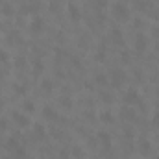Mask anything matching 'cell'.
<instances>
[{"mask_svg":"<svg viewBox=\"0 0 159 159\" xmlns=\"http://www.w3.org/2000/svg\"><path fill=\"white\" fill-rule=\"evenodd\" d=\"M59 104H61V106H63V107H67V109H70V107H72V100H70V98H69V96H67V98H65V96H63V98H61V100H59Z\"/></svg>","mask_w":159,"mask_h":159,"instance_id":"19","label":"cell"},{"mask_svg":"<svg viewBox=\"0 0 159 159\" xmlns=\"http://www.w3.org/2000/svg\"><path fill=\"white\" fill-rule=\"evenodd\" d=\"M113 17L119 19V20H126L129 17V7L126 4H122V2H117L113 6Z\"/></svg>","mask_w":159,"mask_h":159,"instance_id":"1","label":"cell"},{"mask_svg":"<svg viewBox=\"0 0 159 159\" xmlns=\"http://www.w3.org/2000/svg\"><path fill=\"white\" fill-rule=\"evenodd\" d=\"M111 41H113L115 44H122V43H124L122 32H120L119 28H113V30H111Z\"/></svg>","mask_w":159,"mask_h":159,"instance_id":"7","label":"cell"},{"mask_svg":"<svg viewBox=\"0 0 159 159\" xmlns=\"http://www.w3.org/2000/svg\"><path fill=\"white\" fill-rule=\"evenodd\" d=\"M141 102V94H139V91L137 89H128L126 93H124V104H128V106H133V104H139Z\"/></svg>","mask_w":159,"mask_h":159,"instance_id":"3","label":"cell"},{"mask_svg":"<svg viewBox=\"0 0 159 159\" xmlns=\"http://www.w3.org/2000/svg\"><path fill=\"white\" fill-rule=\"evenodd\" d=\"M100 119L104 120V122H113V120H115V117H113L109 111H104V113L100 115Z\"/></svg>","mask_w":159,"mask_h":159,"instance_id":"20","label":"cell"},{"mask_svg":"<svg viewBox=\"0 0 159 159\" xmlns=\"http://www.w3.org/2000/svg\"><path fill=\"white\" fill-rule=\"evenodd\" d=\"M94 81H96V85H100V87H106V85L109 83V78H107L106 74H96V76H94Z\"/></svg>","mask_w":159,"mask_h":159,"instance_id":"14","label":"cell"},{"mask_svg":"<svg viewBox=\"0 0 159 159\" xmlns=\"http://www.w3.org/2000/svg\"><path fill=\"white\" fill-rule=\"evenodd\" d=\"M43 26H44V20H43L41 17H35V19L32 20V26H30V28H32L34 32H41V30H43Z\"/></svg>","mask_w":159,"mask_h":159,"instance_id":"12","label":"cell"},{"mask_svg":"<svg viewBox=\"0 0 159 159\" xmlns=\"http://www.w3.org/2000/svg\"><path fill=\"white\" fill-rule=\"evenodd\" d=\"M19 146H20V144H19V139H17V137H9V139L6 141V148H7V150H13V152H15Z\"/></svg>","mask_w":159,"mask_h":159,"instance_id":"11","label":"cell"},{"mask_svg":"<svg viewBox=\"0 0 159 159\" xmlns=\"http://www.w3.org/2000/svg\"><path fill=\"white\" fill-rule=\"evenodd\" d=\"M152 124L159 128V111H156V113H154V117H152Z\"/></svg>","mask_w":159,"mask_h":159,"instance_id":"21","label":"cell"},{"mask_svg":"<svg viewBox=\"0 0 159 159\" xmlns=\"http://www.w3.org/2000/svg\"><path fill=\"white\" fill-rule=\"evenodd\" d=\"M2 11H4L6 15H11V13H13V7H11V6H4V7H2Z\"/></svg>","mask_w":159,"mask_h":159,"instance_id":"23","label":"cell"},{"mask_svg":"<svg viewBox=\"0 0 159 159\" xmlns=\"http://www.w3.org/2000/svg\"><path fill=\"white\" fill-rule=\"evenodd\" d=\"M44 135H46V129H44V126H43V124H35V126H34V137H35L37 141H41Z\"/></svg>","mask_w":159,"mask_h":159,"instance_id":"8","label":"cell"},{"mask_svg":"<svg viewBox=\"0 0 159 159\" xmlns=\"http://www.w3.org/2000/svg\"><path fill=\"white\" fill-rule=\"evenodd\" d=\"M0 59H2V61H6V59H7V52L0 50Z\"/></svg>","mask_w":159,"mask_h":159,"instance_id":"27","label":"cell"},{"mask_svg":"<svg viewBox=\"0 0 159 159\" xmlns=\"http://www.w3.org/2000/svg\"><path fill=\"white\" fill-rule=\"evenodd\" d=\"M69 15H70V19H72V20H80L81 13H80V9H78V6H76V4H69Z\"/></svg>","mask_w":159,"mask_h":159,"instance_id":"9","label":"cell"},{"mask_svg":"<svg viewBox=\"0 0 159 159\" xmlns=\"http://www.w3.org/2000/svg\"><path fill=\"white\" fill-rule=\"evenodd\" d=\"M6 128H7V122L4 119H0V129H6Z\"/></svg>","mask_w":159,"mask_h":159,"instance_id":"28","label":"cell"},{"mask_svg":"<svg viewBox=\"0 0 159 159\" xmlns=\"http://www.w3.org/2000/svg\"><path fill=\"white\" fill-rule=\"evenodd\" d=\"M43 117H44V119H50V120H56L57 119V113H56L52 107L46 106V107H43Z\"/></svg>","mask_w":159,"mask_h":159,"instance_id":"13","label":"cell"},{"mask_svg":"<svg viewBox=\"0 0 159 159\" xmlns=\"http://www.w3.org/2000/svg\"><path fill=\"white\" fill-rule=\"evenodd\" d=\"M26 159H30V157H26Z\"/></svg>","mask_w":159,"mask_h":159,"instance_id":"31","label":"cell"},{"mask_svg":"<svg viewBox=\"0 0 159 159\" xmlns=\"http://www.w3.org/2000/svg\"><path fill=\"white\" fill-rule=\"evenodd\" d=\"M109 81H111L113 87H120L126 81V72L122 69H113L111 70V76H109Z\"/></svg>","mask_w":159,"mask_h":159,"instance_id":"2","label":"cell"},{"mask_svg":"<svg viewBox=\"0 0 159 159\" xmlns=\"http://www.w3.org/2000/svg\"><path fill=\"white\" fill-rule=\"evenodd\" d=\"M35 65H37V67H34V72H37V74H39L41 70H43V65H41V61H37Z\"/></svg>","mask_w":159,"mask_h":159,"instance_id":"26","label":"cell"},{"mask_svg":"<svg viewBox=\"0 0 159 159\" xmlns=\"http://www.w3.org/2000/svg\"><path fill=\"white\" fill-rule=\"evenodd\" d=\"M15 157L17 159H26V150H24L22 146H19V148L15 150Z\"/></svg>","mask_w":159,"mask_h":159,"instance_id":"18","label":"cell"},{"mask_svg":"<svg viewBox=\"0 0 159 159\" xmlns=\"http://www.w3.org/2000/svg\"><path fill=\"white\" fill-rule=\"evenodd\" d=\"M41 89H43V91H46V93H50V91L54 89L52 80H43V81H41Z\"/></svg>","mask_w":159,"mask_h":159,"instance_id":"16","label":"cell"},{"mask_svg":"<svg viewBox=\"0 0 159 159\" xmlns=\"http://www.w3.org/2000/svg\"><path fill=\"white\" fill-rule=\"evenodd\" d=\"M122 59H124V61H128V59H129V56H128L126 52H122Z\"/></svg>","mask_w":159,"mask_h":159,"instance_id":"29","label":"cell"},{"mask_svg":"<svg viewBox=\"0 0 159 159\" xmlns=\"http://www.w3.org/2000/svg\"><path fill=\"white\" fill-rule=\"evenodd\" d=\"M154 159H159V154H157V156H156V157H154Z\"/></svg>","mask_w":159,"mask_h":159,"instance_id":"30","label":"cell"},{"mask_svg":"<svg viewBox=\"0 0 159 159\" xmlns=\"http://www.w3.org/2000/svg\"><path fill=\"white\" fill-rule=\"evenodd\" d=\"M11 119L15 120V124H17L19 128H26V126L30 124L28 115H24V113H20V111H13V113H11Z\"/></svg>","mask_w":159,"mask_h":159,"instance_id":"4","label":"cell"},{"mask_svg":"<svg viewBox=\"0 0 159 159\" xmlns=\"http://www.w3.org/2000/svg\"><path fill=\"white\" fill-rule=\"evenodd\" d=\"M72 152H74V157H81V148L74 146V148H72Z\"/></svg>","mask_w":159,"mask_h":159,"instance_id":"25","label":"cell"},{"mask_svg":"<svg viewBox=\"0 0 159 159\" xmlns=\"http://www.w3.org/2000/svg\"><path fill=\"white\" fill-rule=\"evenodd\" d=\"M22 107L26 109V113H34V111H35V102H32V100H26V102L22 104Z\"/></svg>","mask_w":159,"mask_h":159,"instance_id":"17","label":"cell"},{"mask_svg":"<svg viewBox=\"0 0 159 159\" xmlns=\"http://www.w3.org/2000/svg\"><path fill=\"white\" fill-rule=\"evenodd\" d=\"M102 100L111 104V102H113V96H111V94H107V93H104V94H102Z\"/></svg>","mask_w":159,"mask_h":159,"instance_id":"22","label":"cell"},{"mask_svg":"<svg viewBox=\"0 0 159 159\" xmlns=\"http://www.w3.org/2000/svg\"><path fill=\"white\" fill-rule=\"evenodd\" d=\"M96 137H98V139H100V141H102V143H104L106 146H109V144H111V135H109L107 131H104V129H100V131L96 133Z\"/></svg>","mask_w":159,"mask_h":159,"instance_id":"10","label":"cell"},{"mask_svg":"<svg viewBox=\"0 0 159 159\" xmlns=\"http://www.w3.org/2000/svg\"><path fill=\"white\" fill-rule=\"evenodd\" d=\"M15 91L20 93V94H24V93H26V87H24V85H15Z\"/></svg>","mask_w":159,"mask_h":159,"instance_id":"24","label":"cell"},{"mask_svg":"<svg viewBox=\"0 0 159 159\" xmlns=\"http://www.w3.org/2000/svg\"><path fill=\"white\" fill-rule=\"evenodd\" d=\"M146 48H148V39H146L143 34H139V35H137V39H135V50H137L139 54H143Z\"/></svg>","mask_w":159,"mask_h":159,"instance_id":"5","label":"cell"},{"mask_svg":"<svg viewBox=\"0 0 159 159\" xmlns=\"http://www.w3.org/2000/svg\"><path fill=\"white\" fill-rule=\"evenodd\" d=\"M120 115H122V119H126V120H133V119H135V111H133V109H129V107L122 109V111H120Z\"/></svg>","mask_w":159,"mask_h":159,"instance_id":"15","label":"cell"},{"mask_svg":"<svg viewBox=\"0 0 159 159\" xmlns=\"http://www.w3.org/2000/svg\"><path fill=\"white\" fill-rule=\"evenodd\" d=\"M139 150H141V154L148 156L152 152V143L148 139H139Z\"/></svg>","mask_w":159,"mask_h":159,"instance_id":"6","label":"cell"}]
</instances>
